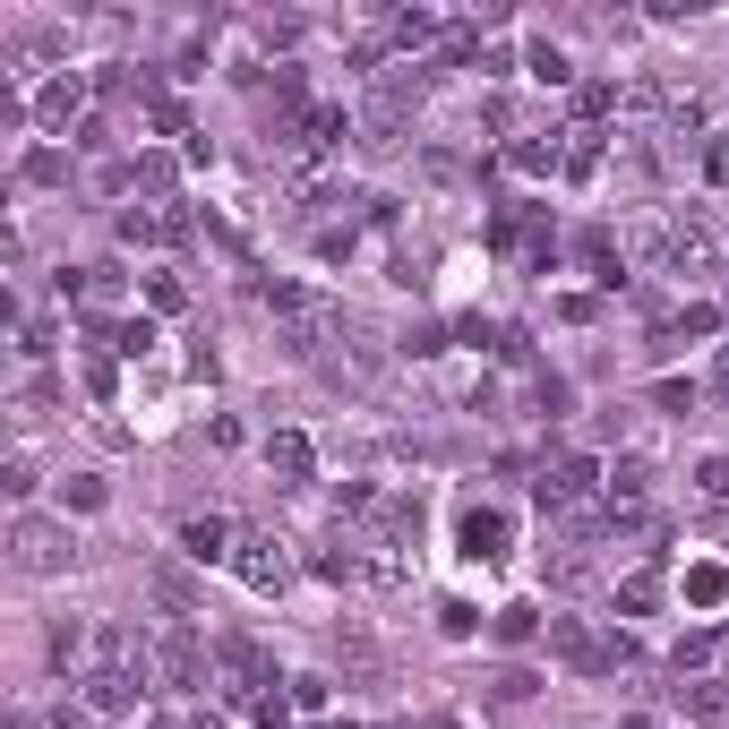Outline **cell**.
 <instances>
[{
    "label": "cell",
    "mask_w": 729,
    "mask_h": 729,
    "mask_svg": "<svg viewBox=\"0 0 729 729\" xmlns=\"http://www.w3.org/2000/svg\"><path fill=\"white\" fill-rule=\"evenodd\" d=\"M378 729H412V721H378Z\"/></svg>",
    "instance_id": "cell-40"
},
{
    "label": "cell",
    "mask_w": 729,
    "mask_h": 729,
    "mask_svg": "<svg viewBox=\"0 0 729 729\" xmlns=\"http://www.w3.org/2000/svg\"><path fill=\"white\" fill-rule=\"evenodd\" d=\"M130 172H137V189H146V198H164V206H172V181H181V164H172L164 146H146Z\"/></svg>",
    "instance_id": "cell-14"
},
{
    "label": "cell",
    "mask_w": 729,
    "mask_h": 729,
    "mask_svg": "<svg viewBox=\"0 0 729 729\" xmlns=\"http://www.w3.org/2000/svg\"><path fill=\"white\" fill-rule=\"evenodd\" d=\"M78 696H86L95 721H121V712H137L146 678H137V669H86V678H78Z\"/></svg>",
    "instance_id": "cell-5"
},
{
    "label": "cell",
    "mask_w": 729,
    "mask_h": 729,
    "mask_svg": "<svg viewBox=\"0 0 729 729\" xmlns=\"http://www.w3.org/2000/svg\"><path fill=\"white\" fill-rule=\"evenodd\" d=\"M721 327V309H712V300H696V309H678V335H712Z\"/></svg>",
    "instance_id": "cell-36"
},
{
    "label": "cell",
    "mask_w": 729,
    "mask_h": 729,
    "mask_svg": "<svg viewBox=\"0 0 729 729\" xmlns=\"http://www.w3.org/2000/svg\"><path fill=\"white\" fill-rule=\"evenodd\" d=\"M86 653H95V635L78 627V618H52V635H43V661H52V669L69 678V669L86 661Z\"/></svg>",
    "instance_id": "cell-10"
},
{
    "label": "cell",
    "mask_w": 729,
    "mask_h": 729,
    "mask_svg": "<svg viewBox=\"0 0 729 729\" xmlns=\"http://www.w3.org/2000/svg\"><path fill=\"white\" fill-rule=\"evenodd\" d=\"M146 300H155V309H164V318H172V309H181V300H189V292H181V275H155V284H146Z\"/></svg>",
    "instance_id": "cell-37"
},
{
    "label": "cell",
    "mask_w": 729,
    "mask_h": 729,
    "mask_svg": "<svg viewBox=\"0 0 729 729\" xmlns=\"http://www.w3.org/2000/svg\"><path fill=\"white\" fill-rule=\"evenodd\" d=\"M696 490L704 497H729V455H704V464H696Z\"/></svg>",
    "instance_id": "cell-34"
},
{
    "label": "cell",
    "mask_w": 729,
    "mask_h": 729,
    "mask_svg": "<svg viewBox=\"0 0 729 729\" xmlns=\"http://www.w3.org/2000/svg\"><path fill=\"white\" fill-rule=\"evenodd\" d=\"M661 575H627V584H618V609H627V618H644V609H661Z\"/></svg>",
    "instance_id": "cell-19"
},
{
    "label": "cell",
    "mask_w": 729,
    "mask_h": 729,
    "mask_svg": "<svg viewBox=\"0 0 729 729\" xmlns=\"http://www.w3.org/2000/svg\"><path fill=\"white\" fill-rule=\"evenodd\" d=\"M387 34H396V52H421V43H438V18H430V9H396Z\"/></svg>",
    "instance_id": "cell-16"
},
{
    "label": "cell",
    "mask_w": 729,
    "mask_h": 729,
    "mask_svg": "<svg viewBox=\"0 0 729 729\" xmlns=\"http://www.w3.org/2000/svg\"><path fill=\"white\" fill-rule=\"evenodd\" d=\"M600 490H609V506H644V490H653V464H644V455H618Z\"/></svg>",
    "instance_id": "cell-12"
},
{
    "label": "cell",
    "mask_w": 729,
    "mask_h": 729,
    "mask_svg": "<svg viewBox=\"0 0 729 729\" xmlns=\"http://www.w3.org/2000/svg\"><path fill=\"white\" fill-rule=\"evenodd\" d=\"M249 584V593H284L292 584V558H284V541L275 532H258V524H240V541H233V558H224Z\"/></svg>",
    "instance_id": "cell-3"
},
{
    "label": "cell",
    "mask_w": 729,
    "mask_h": 729,
    "mask_svg": "<svg viewBox=\"0 0 729 729\" xmlns=\"http://www.w3.org/2000/svg\"><path fill=\"white\" fill-rule=\"evenodd\" d=\"M455 541H464V558H472V566H497V558H506V515L472 506L464 524H455Z\"/></svg>",
    "instance_id": "cell-9"
},
{
    "label": "cell",
    "mask_w": 729,
    "mask_h": 729,
    "mask_svg": "<svg viewBox=\"0 0 729 729\" xmlns=\"http://www.w3.org/2000/svg\"><path fill=\"white\" fill-rule=\"evenodd\" d=\"M155 593H164V609H189V600H198V584H189V575H164Z\"/></svg>",
    "instance_id": "cell-38"
},
{
    "label": "cell",
    "mask_w": 729,
    "mask_h": 729,
    "mask_svg": "<svg viewBox=\"0 0 729 729\" xmlns=\"http://www.w3.org/2000/svg\"><path fill=\"white\" fill-rule=\"evenodd\" d=\"M678 712H687V721H721L729 687H721V678H696V687H678Z\"/></svg>",
    "instance_id": "cell-15"
},
{
    "label": "cell",
    "mask_w": 729,
    "mask_h": 729,
    "mask_svg": "<svg viewBox=\"0 0 729 729\" xmlns=\"http://www.w3.org/2000/svg\"><path fill=\"white\" fill-rule=\"evenodd\" d=\"M266 472H275V490H309V472H318V446L300 430H275L266 438Z\"/></svg>",
    "instance_id": "cell-8"
},
{
    "label": "cell",
    "mask_w": 729,
    "mask_h": 729,
    "mask_svg": "<svg viewBox=\"0 0 729 729\" xmlns=\"http://www.w3.org/2000/svg\"><path fill=\"white\" fill-rule=\"evenodd\" d=\"M18 352H27V361H43V352H52V318H27V327H18Z\"/></svg>",
    "instance_id": "cell-35"
},
{
    "label": "cell",
    "mask_w": 729,
    "mask_h": 729,
    "mask_svg": "<svg viewBox=\"0 0 729 729\" xmlns=\"http://www.w3.org/2000/svg\"><path fill=\"white\" fill-rule=\"evenodd\" d=\"M550 661L575 669V678H600V635L584 618H550Z\"/></svg>",
    "instance_id": "cell-7"
},
{
    "label": "cell",
    "mask_w": 729,
    "mask_h": 729,
    "mask_svg": "<svg viewBox=\"0 0 729 729\" xmlns=\"http://www.w3.org/2000/svg\"><path fill=\"white\" fill-rule=\"evenodd\" d=\"M600 112H618V86H609V78H584V86H575V121H600Z\"/></svg>",
    "instance_id": "cell-21"
},
{
    "label": "cell",
    "mask_w": 729,
    "mask_h": 729,
    "mask_svg": "<svg viewBox=\"0 0 729 729\" xmlns=\"http://www.w3.org/2000/svg\"><path fill=\"white\" fill-rule=\"evenodd\" d=\"M687 600H696V609H721L729 600V566H687Z\"/></svg>",
    "instance_id": "cell-17"
},
{
    "label": "cell",
    "mask_w": 729,
    "mask_h": 729,
    "mask_svg": "<svg viewBox=\"0 0 729 729\" xmlns=\"http://www.w3.org/2000/svg\"><path fill=\"white\" fill-rule=\"evenodd\" d=\"M155 687H164V696H206V687H215V644H206L198 627L155 635Z\"/></svg>",
    "instance_id": "cell-2"
},
{
    "label": "cell",
    "mask_w": 729,
    "mask_h": 729,
    "mask_svg": "<svg viewBox=\"0 0 729 729\" xmlns=\"http://www.w3.org/2000/svg\"><path fill=\"white\" fill-rule=\"evenodd\" d=\"M18 181H27V189H69V155L61 146H27V155H18Z\"/></svg>",
    "instance_id": "cell-11"
},
{
    "label": "cell",
    "mask_w": 729,
    "mask_h": 729,
    "mask_svg": "<svg viewBox=\"0 0 729 729\" xmlns=\"http://www.w3.org/2000/svg\"><path fill=\"white\" fill-rule=\"evenodd\" d=\"M438 635H446V644H472V635H481V609H472V600H446V609H438Z\"/></svg>",
    "instance_id": "cell-24"
},
{
    "label": "cell",
    "mask_w": 729,
    "mask_h": 729,
    "mask_svg": "<svg viewBox=\"0 0 729 729\" xmlns=\"http://www.w3.org/2000/svg\"><path fill=\"white\" fill-rule=\"evenodd\" d=\"M112 233H121V249H146V240H164V215H146V206H137V215H121Z\"/></svg>",
    "instance_id": "cell-29"
},
{
    "label": "cell",
    "mask_w": 729,
    "mask_h": 729,
    "mask_svg": "<svg viewBox=\"0 0 729 729\" xmlns=\"http://www.w3.org/2000/svg\"><path fill=\"white\" fill-rule=\"evenodd\" d=\"M0 490H9V506L27 515V506H34V490H43V481H34V464H27V455H9V472H0Z\"/></svg>",
    "instance_id": "cell-26"
},
{
    "label": "cell",
    "mask_w": 729,
    "mask_h": 729,
    "mask_svg": "<svg viewBox=\"0 0 729 729\" xmlns=\"http://www.w3.org/2000/svg\"><path fill=\"white\" fill-rule=\"evenodd\" d=\"M532 696H541V669H524V661L497 669V704H532Z\"/></svg>",
    "instance_id": "cell-31"
},
{
    "label": "cell",
    "mask_w": 729,
    "mask_h": 729,
    "mask_svg": "<svg viewBox=\"0 0 729 729\" xmlns=\"http://www.w3.org/2000/svg\"><path fill=\"white\" fill-rule=\"evenodd\" d=\"M524 69H532V78H541V86H566V78H575V69H566V52H558V43H532V52H524Z\"/></svg>",
    "instance_id": "cell-25"
},
{
    "label": "cell",
    "mask_w": 729,
    "mask_h": 729,
    "mask_svg": "<svg viewBox=\"0 0 729 729\" xmlns=\"http://www.w3.org/2000/svg\"><path fill=\"white\" fill-rule=\"evenodd\" d=\"M712 653H721V635H712V627H687V635H678V653H669V661H678V678H687V669H704Z\"/></svg>",
    "instance_id": "cell-18"
},
{
    "label": "cell",
    "mask_w": 729,
    "mask_h": 729,
    "mask_svg": "<svg viewBox=\"0 0 729 729\" xmlns=\"http://www.w3.org/2000/svg\"><path fill=\"white\" fill-rule=\"evenodd\" d=\"M318 729H361V721H318Z\"/></svg>",
    "instance_id": "cell-39"
},
{
    "label": "cell",
    "mask_w": 729,
    "mask_h": 729,
    "mask_svg": "<svg viewBox=\"0 0 729 729\" xmlns=\"http://www.w3.org/2000/svg\"><path fill=\"white\" fill-rule=\"evenodd\" d=\"M497 644H506V653H524V644H532V635H541V609H532V600H506V609H497Z\"/></svg>",
    "instance_id": "cell-13"
},
{
    "label": "cell",
    "mask_w": 729,
    "mask_h": 729,
    "mask_svg": "<svg viewBox=\"0 0 729 729\" xmlns=\"http://www.w3.org/2000/svg\"><path fill=\"white\" fill-rule=\"evenodd\" d=\"M103 497H112V490H103V472H78V481L61 490V515H95Z\"/></svg>",
    "instance_id": "cell-20"
},
{
    "label": "cell",
    "mask_w": 729,
    "mask_h": 729,
    "mask_svg": "<svg viewBox=\"0 0 729 729\" xmlns=\"http://www.w3.org/2000/svg\"><path fill=\"white\" fill-rule=\"evenodd\" d=\"M86 95H95V86H86L78 69L43 78V95H34V130H69V137H78V121H86Z\"/></svg>",
    "instance_id": "cell-4"
},
{
    "label": "cell",
    "mask_w": 729,
    "mask_h": 729,
    "mask_svg": "<svg viewBox=\"0 0 729 729\" xmlns=\"http://www.w3.org/2000/svg\"><path fill=\"white\" fill-rule=\"evenodd\" d=\"M121 292H130L121 258H95V266H86V300H121Z\"/></svg>",
    "instance_id": "cell-27"
},
{
    "label": "cell",
    "mask_w": 729,
    "mask_h": 729,
    "mask_svg": "<svg viewBox=\"0 0 729 729\" xmlns=\"http://www.w3.org/2000/svg\"><path fill=\"white\" fill-rule=\"evenodd\" d=\"M284 687H292V712H327L335 704V678H318V669H309V678H284Z\"/></svg>",
    "instance_id": "cell-28"
},
{
    "label": "cell",
    "mask_w": 729,
    "mask_h": 729,
    "mask_svg": "<svg viewBox=\"0 0 729 729\" xmlns=\"http://www.w3.org/2000/svg\"><path fill=\"white\" fill-rule=\"evenodd\" d=\"M69 146H78V155H103V146H112V121H103V112H86V121H78V137H69Z\"/></svg>",
    "instance_id": "cell-33"
},
{
    "label": "cell",
    "mask_w": 729,
    "mask_h": 729,
    "mask_svg": "<svg viewBox=\"0 0 729 729\" xmlns=\"http://www.w3.org/2000/svg\"><path fill=\"white\" fill-rule=\"evenodd\" d=\"M112 352H121V361L155 352V318H121V327H112Z\"/></svg>",
    "instance_id": "cell-22"
},
{
    "label": "cell",
    "mask_w": 729,
    "mask_h": 729,
    "mask_svg": "<svg viewBox=\"0 0 729 729\" xmlns=\"http://www.w3.org/2000/svg\"><path fill=\"white\" fill-rule=\"evenodd\" d=\"M233 541H240V524H224V515H181V558L189 566H224Z\"/></svg>",
    "instance_id": "cell-6"
},
{
    "label": "cell",
    "mask_w": 729,
    "mask_h": 729,
    "mask_svg": "<svg viewBox=\"0 0 729 729\" xmlns=\"http://www.w3.org/2000/svg\"><path fill=\"white\" fill-rule=\"evenodd\" d=\"M403 352H412V361H438V352H446V327H438V318H412V327H403Z\"/></svg>",
    "instance_id": "cell-23"
},
{
    "label": "cell",
    "mask_w": 729,
    "mask_h": 729,
    "mask_svg": "<svg viewBox=\"0 0 729 729\" xmlns=\"http://www.w3.org/2000/svg\"><path fill=\"white\" fill-rule=\"evenodd\" d=\"M653 403H661L669 421H687V412H696V378H661V387H653Z\"/></svg>",
    "instance_id": "cell-30"
},
{
    "label": "cell",
    "mask_w": 729,
    "mask_h": 729,
    "mask_svg": "<svg viewBox=\"0 0 729 729\" xmlns=\"http://www.w3.org/2000/svg\"><path fill=\"white\" fill-rule=\"evenodd\" d=\"M9 558H18V575H69V558H78V532H69V515H18L9 524Z\"/></svg>",
    "instance_id": "cell-1"
},
{
    "label": "cell",
    "mask_w": 729,
    "mask_h": 729,
    "mask_svg": "<svg viewBox=\"0 0 729 729\" xmlns=\"http://www.w3.org/2000/svg\"><path fill=\"white\" fill-rule=\"evenodd\" d=\"M52 403H61V387H52V378H27V387H18V421H43Z\"/></svg>",
    "instance_id": "cell-32"
}]
</instances>
